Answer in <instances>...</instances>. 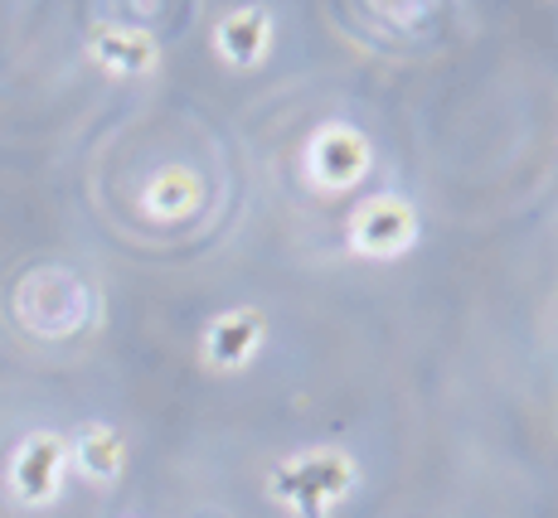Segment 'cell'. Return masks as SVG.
Listing matches in <instances>:
<instances>
[{
	"label": "cell",
	"instance_id": "9",
	"mask_svg": "<svg viewBox=\"0 0 558 518\" xmlns=\"http://www.w3.org/2000/svg\"><path fill=\"white\" fill-rule=\"evenodd\" d=\"M195 203H199V185H195V175H185V170H166V175H156L151 185H146V209L160 213V219L190 213Z\"/></svg>",
	"mask_w": 558,
	"mask_h": 518
},
{
	"label": "cell",
	"instance_id": "1",
	"mask_svg": "<svg viewBox=\"0 0 558 518\" xmlns=\"http://www.w3.org/2000/svg\"><path fill=\"white\" fill-rule=\"evenodd\" d=\"M350 490H355V460L336 446L302 451L272 474V494L296 509V518H326L330 504H340Z\"/></svg>",
	"mask_w": 558,
	"mask_h": 518
},
{
	"label": "cell",
	"instance_id": "5",
	"mask_svg": "<svg viewBox=\"0 0 558 518\" xmlns=\"http://www.w3.org/2000/svg\"><path fill=\"white\" fill-rule=\"evenodd\" d=\"M257 340H263V316L257 310H229V316H219L204 334V359L214 363V369H243L248 363V354L257 349Z\"/></svg>",
	"mask_w": 558,
	"mask_h": 518
},
{
	"label": "cell",
	"instance_id": "8",
	"mask_svg": "<svg viewBox=\"0 0 558 518\" xmlns=\"http://www.w3.org/2000/svg\"><path fill=\"white\" fill-rule=\"evenodd\" d=\"M267 39H272V20L263 15V10H239V15H229L219 25V35H214V45L229 63H239V69H248L267 53Z\"/></svg>",
	"mask_w": 558,
	"mask_h": 518
},
{
	"label": "cell",
	"instance_id": "4",
	"mask_svg": "<svg viewBox=\"0 0 558 518\" xmlns=\"http://www.w3.org/2000/svg\"><path fill=\"white\" fill-rule=\"evenodd\" d=\"M311 180L320 189H350L369 165V146L355 126H320V136L311 141Z\"/></svg>",
	"mask_w": 558,
	"mask_h": 518
},
{
	"label": "cell",
	"instance_id": "3",
	"mask_svg": "<svg viewBox=\"0 0 558 518\" xmlns=\"http://www.w3.org/2000/svg\"><path fill=\"white\" fill-rule=\"evenodd\" d=\"M63 470H69V441L53 436V431H35V436L20 441L15 460H10V490L20 504L39 509L59 494Z\"/></svg>",
	"mask_w": 558,
	"mask_h": 518
},
{
	"label": "cell",
	"instance_id": "7",
	"mask_svg": "<svg viewBox=\"0 0 558 518\" xmlns=\"http://www.w3.org/2000/svg\"><path fill=\"white\" fill-rule=\"evenodd\" d=\"M69 460L88 474L93 484H112L117 474H122V466H126V446H122V436H117L112 427L93 422V427H83L78 436H73Z\"/></svg>",
	"mask_w": 558,
	"mask_h": 518
},
{
	"label": "cell",
	"instance_id": "6",
	"mask_svg": "<svg viewBox=\"0 0 558 518\" xmlns=\"http://www.w3.org/2000/svg\"><path fill=\"white\" fill-rule=\"evenodd\" d=\"M93 59L102 63L107 73H122V78H136V73H151L160 49L151 35L142 29H122V25H107L93 35Z\"/></svg>",
	"mask_w": 558,
	"mask_h": 518
},
{
	"label": "cell",
	"instance_id": "2",
	"mask_svg": "<svg viewBox=\"0 0 558 518\" xmlns=\"http://www.w3.org/2000/svg\"><path fill=\"white\" fill-rule=\"evenodd\" d=\"M417 237V213L413 203L393 199V194H379V199H364L350 219V247L360 257H399L413 247Z\"/></svg>",
	"mask_w": 558,
	"mask_h": 518
}]
</instances>
